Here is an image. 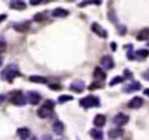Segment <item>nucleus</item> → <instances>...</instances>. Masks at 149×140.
Segmentation results:
<instances>
[{
    "instance_id": "obj_1",
    "label": "nucleus",
    "mask_w": 149,
    "mask_h": 140,
    "mask_svg": "<svg viewBox=\"0 0 149 140\" xmlns=\"http://www.w3.org/2000/svg\"><path fill=\"white\" fill-rule=\"evenodd\" d=\"M1 76L3 80H6L8 82H13V80L16 76H20L19 67L15 64H10V65L6 66L5 69H2V72H1Z\"/></svg>"
},
{
    "instance_id": "obj_5",
    "label": "nucleus",
    "mask_w": 149,
    "mask_h": 140,
    "mask_svg": "<svg viewBox=\"0 0 149 140\" xmlns=\"http://www.w3.org/2000/svg\"><path fill=\"white\" fill-rule=\"evenodd\" d=\"M128 121H129V116H127V115H125V113H122V112L116 113V115L114 116V118H113V123H114L116 126H123V125H126Z\"/></svg>"
},
{
    "instance_id": "obj_35",
    "label": "nucleus",
    "mask_w": 149,
    "mask_h": 140,
    "mask_svg": "<svg viewBox=\"0 0 149 140\" xmlns=\"http://www.w3.org/2000/svg\"><path fill=\"white\" fill-rule=\"evenodd\" d=\"M42 140H52V137L50 134H43Z\"/></svg>"
},
{
    "instance_id": "obj_25",
    "label": "nucleus",
    "mask_w": 149,
    "mask_h": 140,
    "mask_svg": "<svg viewBox=\"0 0 149 140\" xmlns=\"http://www.w3.org/2000/svg\"><path fill=\"white\" fill-rule=\"evenodd\" d=\"M72 100H73V97H72L71 95H61V96L58 97L57 102H58L59 104H63V103H66V102L72 101Z\"/></svg>"
},
{
    "instance_id": "obj_20",
    "label": "nucleus",
    "mask_w": 149,
    "mask_h": 140,
    "mask_svg": "<svg viewBox=\"0 0 149 140\" xmlns=\"http://www.w3.org/2000/svg\"><path fill=\"white\" fill-rule=\"evenodd\" d=\"M17 135L22 139V140H26V139H28V137L30 135V131H29V128H27V127H20V128H17Z\"/></svg>"
},
{
    "instance_id": "obj_33",
    "label": "nucleus",
    "mask_w": 149,
    "mask_h": 140,
    "mask_svg": "<svg viewBox=\"0 0 149 140\" xmlns=\"http://www.w3.org/2000/svg\"><path fill=\"white\" fill-rule=\"evenodd\" d=\"M44 14H47V13H40V14H37V15H35V20L36 21H40V20H42L43 17H44Z\"/></svg>"
},
{
    "instance_id": "obj_24",
    "label": "nucleus",
    "mask_w": 149,
    "mask_h": 140,
    "mask_svg": "<svg viewBox=\"0 0 149 140\" xmlns=\"http://www.w3.org/2000/svg\"><path fill=\"white\" fill-rule=\"evenodd\" d=\"M123 47L125 49H128V51H127V58L129 60H134L135 59V52L133 51V45L132 44H128V45H125Z\"/></svg>"
},
{
    "instance_id": "obj_29",
    "label": "nucleus",
    "mask_w": 149,
    "mask_h": 140,
    "mask_svg": "<svg viewBox=\"0 0 149 140\" xmlns=\"http://www.w3.org/2000/svg\"><path fill=\"white\" fill-rule=\"evenodd\" d=\"M6 49H7V44H6V42H5V40H0V53L5 52Z\"/></svg>"
},
{
    "instance_id": "obj_4",
    "label": "nucleus",
    "mask_w": 149,
    "mask_h": 140,
    "mask_svg": "<svg viewBox=\"0 0 149 140\" xmlns=\"http://www.w3.org/2000/svg\"><path fill=\"white\" fill-rule=\"evenodd\" d=\"M91 30H92L95 35H98L99 37L107 38V36H108V34H107L106 29H104V28H102L98 22H93V23L91 24Z\"/></svg>"
},
{
    "instance_id": "obj_27",
    "label": "nucleus",
    "mask_w": 149,
    "mask_h": 140,
    "mask_svg": "<svg viewBox=\"0 0 149 140\" xmlns=\"http://www.w3.org/2000/svg\"><path fill=\"white\" fill-rule=\"evenodd\" d=\"M118 31H119V35L120 36H123L126 34V31H127V28L125 25H122V24H119L118 25Z\"/></svg>"
},
{
    "instance_id": "obj_14",
    "label": "nucleus",
    "mask_w": 149,
    "mask_h": 140,
    "mask_svg": "<svg viewBox=\"0 0 149 140\" xmlns=\"http://www.w3.org/2000/svg\"><path fill=\"white\" fill-rule=\"evenodd\" d=\"M9 7L12 8V9H15V10H23V9H26V7H27V5H26V2L24 1H10L9 2Z\"/></svg>"
},
{
    "instance_id": "obj_7",
    "label": "nucleus",
    "mask_w": 149,
    "mask_h": 140,
    "mask_svg": "<svg viewBox=\"0 0 149 140\" xmlns=\"http://www.w3.org/2000/svg\"><path fill=\"white\" fill-rule=\"evenodd\" d=\"M26 97H27V102L30 103L31 105H37L41 101V95L37 91H28Z\"/></svg>"
},
{
    "instance_id": "obj_40",
    "label": "nucleus",
    "mask_w": 149,
    "mask_h": 140,
    "mask_svg": "<svg viewBox=\"0 0 149 140\" xmlns=\"http://www.w3.org/2000/svg\"><path fill=\"white\" fill-rule=\"evenodd\" d=\"M111 47H112V50H113V51H115V49H116V45H115V43H114V42L111 44Z\"/></svg>"
},
{
    "instance_id": "obj_21",
    "label": "nucleus",
    "mask_w": 149,
    "mask_h": 140,
    "mask_svg": "<svg viewBox=\"0 0 149 140\" xmlns=\"http://www.w3.org/2000/svg\"><path fill=\"white\" fill-rule=\"evenodd\" d=\"M148 38H149V28L141 29L140 32L136 35V39L137 40H146Z\"/></svg>"
},
{
    "instance_id": "obj_16",
    "label": "nucleus",
    "mask_w": 149,
    "mask_h": 140,
    "mask_svg": "<svg viewBox=\"0 0 149 140\" xmlns=\"http://www.w3.org/2000/svg\"><path fill=\"white\" fill-rule=\"evenodd\" d=\"M106 123V117L102 115V113H98L95 115L94 119H93V124L97 126V127H102Z\"/></svg>"
},
{
    "instance_id": "obj_15",
    "label": "nucleus",
    "mask_w": 149,
    "mask_h": 140,
    "mask_svg": "<svg viewBox=\"0 0 149 140\" xmlns=\"http://www.w3.org/2000/svg\"><path fill=\"white\" fill-rule=\"evenodd\" d=\"M93 76L97 81H104L106 79V73L100 68V67H95L94 68V72H93Z\"/></svg>"
},
{
    "instance_id": "obj_3",
    "label": "nucleus",
    "mask_w": 149,
    "mask_h": 140,
    "mask_svg": "<svg viewBox=\"0 0 149 140\" xmlns=\"http://www.w3.org/2000/svg\"><path fill=\"white\" fill-rule=\"evenodd\" d=\"M9 102L14 105H19V106H22L27 103V97L21 93V91H14L10 97H9Z\"/></svg>"
},
{
    "instance_id": "obj_37",
    "label": "nucleus",
    "mask_w": 149,
    "mask_h": 140,
    "mask_svg": "<svg viewBox=\"0 0 149 140\" xmlns=\"http://www.w3.org/2000/svg\"><path fill=\"white\" fill-rule=\"evenodd\" d=\"M6 17H7L6 14H1V15H0V23H1L3 20H6Z\"/></svg>"
},
{
    "instance_id": "obj_12",
    "label": "nucleus",
    "mask_w": 149,
    "mask_h": 140,
    "mask_svg": "<svg viewBox=\"0 0 149 140\" xmlns=\"http://www.w3.org/2000/svg\"><path fill=\"white\" fill-rule=\"evenodd\" d=\"M142 104H143V100L140 96H135L128 102V106L130 109H139L142 106Z\"/></svg>"
},
{
    "instance_id": "obj_43",
    "label": "nucleus",
    "mask_w": 149,
    "mask_h": 140,
    "mask_svg": "<svg viewBox=\"0 0 149 140\" xmlns=\"http://www.w3.org/2000/svg\"><path fill=\"white\" fill-rule=\"evenodd\" d=\"M148 45H149V43H148Z\"/></svg>"
},
{
    "instance_id": "obj_42",
    "label": "nucleus",
    "mask_w": 149,
    "mask_h": 140,
    "mask_svg": "<svg viewBox=\"0 0 149 140\" xmlns=\"http://www.w3.org/2000/svg\"><path fill=\"white\" fill-rule=\"evenodd\" d=\"M1 65H2V58L0 57V66H1Z\"/></svg>"
},
{
    "instance_id": "obj_31",
    "label": "nucleus",
    "mask_w": 149,
    "mask_h": 140,
    "mask_svg": "<svg viewBox=\"0 0 149 140\" xmlns=\"http://www.w3.org/2000/svg\"><path fill=\"white\" fill-rule=\"evenodd\" d=\"M123 74H125V78H126V79H132V76H133V75H132V73L129 72V69H127V68L125 69Z\"/></svg>"
},
{
    "instance_id": "obj_11",
    "label": "nucleus",
    "mask_w": 149,
    "mask_h": 140,
    "mask_svg": "<svg viewBox=\"0 0 149 140\" xmlns=\"http://www.w3.org/2000/svg\"><path fill=\"white\" fill-rule=\"evenodd\" d=\"M141 89V83L137 82V81H133L132 83H128L123 87L122 91L123 93H133V91H136V90H140Z\"/></svg>"
},
{
    "instance_id": "obj_8",
    "label": "nucleus",
    "mask_w": 149,
    "mask_h": 140,
    "mask_svg": "<svg viewBox=\"0 0 149 140\" xmlns=\"http://www.w3.org/2000/svg\"><path fill=\"white\" fill-rule=\"evenodd\" d=\"M52 112H54V109L52 108H49V106H47V105L43 104L37 110V116L40 118H42V119H45V118H49L52 115Z\"/></svg>"
},
{
    "instance_id": "obj_2",
    "label": "nucleus",
    "mask_w": 149,
    "mask_h": 140,
    "mask_svg": "<svg viewBox=\"0 0 149 140\" xmlns=\"http://www.w3.org/2000/svg\"><path fill=\"white\" fill-rule=\"evenodd\" d=\"M79 104L85 109L98 108L100 105V100H99V97H97L94 95H87V96H85V97L79 100Z\"/></svg>"
},
{
    "instance_id": "obj_18",
    "label": "nucleus",
    "mask_w": 149,
    "mask_h": 140,
    "mask_svg": "<svg viewBox=\"0 0 149 140\" xmlns=\"http://www.w3.org/2000/svg\"><path fill=\"white\" fill-rule=\"evenodd\" d=\"M122 133H123V131L121 128H111L108 131V138L111 140H115V139L120 138Z\"/></svg>"
},
{
    "instance_id": "obj_38",
    "label": "nucleus",
    "mask_w": 149,
    "mask_h": 140,
    "mask_svg": "<svg viewBox=\"0 0 149 140\" xmlns=\"http://www.w3.org/2000/svg\"><path fill=\"white\" fill-rule=\"evenodd\" d=\"M5 100H6V96L5 95H0V104H2Z\"/></svg>"
},
{
    "instance_id": "obj_44",
    "label": "nucleus",
    "mask_w": 149,
    "mask_h": 140,
    "mask_svg": "<svg viewBox=\"0 0 149 140\" xmlns=\"http://www.w3.org/2000/svg\"><path fill=\"white\" fill-rule=\"evenodd\" d=\"M77 140H79V139H77Z\"/></svg>"
},
{
    "instance_id": "obj_28",
    "label": "nucleus",
    "mask_w": 149,
    "mask_h": 140,
    "mask_svg": "<svg viewBox=\"0 0 149 140\" xmlns=\"http://www.w3.org/2000/svg\"><path fill=\"white\" fill-rule=\"evenodd\" d=\"M100 87H101V83H100V82H98V81H95L94 83L90 84L88 89H90V90H93V89H98V88H100Z\"/></svg>"
},
{
    "instance_id": "obj_26",
    "label": "nucleus",
    "mask_w": 149,
    "mask_h": 140,
    "mask_svg": "<svg viewBox=\"0 0 149 140\" xmlns=\"http://www.w3.org/2000/svg\"><path fill=\"white\" fill-rule=\"evenodd\" d=\"M123 80H125V79H123L122 76H119V75H118V76H114V78L111 80V82H109V86L112 87V86H115V84H118V83H121Z\"/></svg>"
},
{
    "instance_id": "obj_36",
    "label": "nucleus",
    "mask_w": 149,
    "mask_h": 140,
    "mask_svg": "<svg viewBox=\"0 0 149 140\" xmlns=\"http://www.w3.org/2000/svg\"><path fill=\"white\" fill-rule=\"evenodd\" d=\"M29 3H30V5H33V6H36V5L41 3V1H40V0H37V1H34V0H31V1H29Z\"/></svg>"
},
{
    "instance_id": "obj_32",
    "label": "nucleus",
    "mask_w": 149,
    "mask_h": 140,
    "mask_svg": "<svg viewBox=\"0 0 149 140\" xmlns=\"http://www.w3.org/2000/svg\"><path fill=\"white\" fill-rule=\"evenodd\" d=\"M49 87H50L51 90H61L62 89V87L59 84H50Z\"/></svg>"
},
{
    "instance_id": "obj_41",
    "label": "nucleus",
    "mask_w": 149,
    "mask_h": 140,
    "mask_svg": "<svg viewBox=\"0 0 149 140\" xmlns=\"http://www.w3.org/2000/svg\"><path fill=\"white\" fill-rule=\"evenodd\" d=\"M30 140H37V138H36V137H33V138H31Z\"/></svg>"
},
{
    "instance_id": "obj_6",
    "label": "nucleus",
    "mask_w": 149,
    "mask_h": 140,
    "mask_svg": "<svg viewBox=\"0 0 149 140\" xmlns=\"http://www.w3.org/2000/svg\"><path fill=\"white\" fill-rule=\"evenodd\" d=\"M70 89H71L72 91H74V93L80 94V93H83L84 89H85V82H84L83 80H80V79H77V80H74V81L71 82Z\"/></svg>"
},
{
    "instance_id": "obj_13",
    "label": "nucleus",
    "mask_w": 149,
    "mask_h": 140,
    "mask_svg": "<svg viewBox=\"0 0 149 140\" xmlns=\"http://www.w3.org/2000/svg\"><path fill=\"white\" fill-rule=\"evenodd\" d=\"M51 15L54 17H66L69 15V10L64 9V8H55L51 10Z\"/></svg>"
},
{
    "instance_id": "obj_10",
    "label": "nucleus",
    "mask_w": 149,
    "mask_h": 140,
    "mask_svg": "<svg viewBox=\"0 0 149 140\" xmlns=\"http://www.w3.org/2000/svg\"><path fill=\"white\" fill-rule=\"evenodd\" d=\"M100 65L105 68V69H112L114 67V60L111 56H104L100 59Z\"/></svg>"
},
{
    "instance_id": "obj_34",
    "label": "nucleus",
    "mask_w": 149,
    "mask_h": 140,
    "mask_svg": "<svg viewBox=\"0 0 149 140\" xmlns=\"http://www.w3.org/2000/svg\"><path fill=\"white\" fill-rule=\"evenodd\" d=\"M108 19H109L111 21H113V22H116V17L114 16V13H109V14H108Z\"/></svg>"
},
{
    "instance_id": "obj_22",
    "label": "nucleus",
    "mask_w": 149,
    "mask_h": 140,
    "mask_svg": "<svg viewBox=\"0 0 149 140\" xmlns=\"http://www.w3.org/2000/svg\"><path fill=\"white\" fill-rule=\"evenodd\" d=\"M148 56H149V51H148L147 49H139V50L135 52V58H136V59H140V60L147 58Z\"/></svg>"
},
{
    "instance_id": "obj_39",
    "label": "nucleus",
    "mask_w": 149,
    "mask_h": 140,
    "mask_svg": "<svg viewBox=\"0 0 149 140\" xmlns=\"http://www.w3.org/2000/svg\"><path fill=\"white\" fill-rule=\"evenodd\" d=\"M143 94H144L146 96H148V97H149V88H147V89H144V90H143Z\"/></svg>"
},
{
    "instance_id": "obj_17",
    "label": "nucleus",
    "mask_w": 149,
    "mask_h": 140,
    "mask_svg": "<svg viewBox=\"0 0 149 140\" xmlns=\"http://www.w3.org/2000/svg\"><path fill=\"white\" fill-rule=\"evenodd\" d=\"M52 131H54L57 135L63 134V132H64V124H63L61 120H56V121L54 123V125H52Z\"/></svg>"
},
{
    "instance_id": "obj_30",
    "label": "nucleus",
    "mask_w": 149,
    "mask_h": 140,
    "mask_svg": "<svg viewBox=\"0 0 149 140\" xmlns=\"http://www.w3.org/2000/svg\"><path fill=\"white\" fill-rule=\"evenodd\" d=\"M43 104H44V105H47V106H49V108H52V109H54V106H55V102H54V101H51V100H47Z\"/></svg>"
},
{
    "instance_id": "obj_19",
    "label": "nucleus",
    "mask_w": 149,
    "mask_h": 140,
    "mask_svg": "<svg viewBox=\"0 0 149 140\" xmlns=\"http://www.w3.org/2000/svg\"><path fill=\"white\" fill-rule=\"evenodd\" d=\"M29 81L35 82V83H42V84L48 83V79L44 78V76H41V75H30L29 76Z\"/></svg>"
},
{
    "instance_id": "obj_23",
    "label": "nucleus",
    "mask_w": 149,
    "mask_h": 140,
    "mask_svg": "<svg viewBox=\"0 0 149 140\" xmlns=\"http://www.w3.org/2000/svg\"><path fill=\"white\" fill-rule=\"evenodd\" d=\"M90 135H91L94 140H101L102 137H104V133H102V131H100V130L92 128V130L90 131Z\"/></svg>"
},
{
    "instance_id": "obj_9",
    "label": "nucleus",
    "mask_w": 149,
    "mask_h": 140,
    "mask_svg": "<svg viewBox=\"0 0 149 140\" xmlns=\"http://www.w3.org/2000/svg\"><path fill=\"white\" fill-rule=\"evenodd\" d=\"M30 28V21H22L13 24V29L17 32H26Z\"/></svg>"
}]
</instances>
